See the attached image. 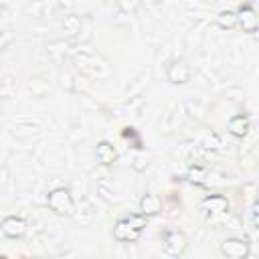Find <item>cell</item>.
<instances>
[{
  "label": "cell",
  "instance_id": "cell-7",
  "mask_svg": "<svg viewBox=\"0 0 259 259\" xmlns=\"http://www.w3.org/2000/svg\"><path fill=\"white\" fill-rule=\"evenodd\" d=\"M237 20H239V26L243 28V32L253 34L259 28V16H257V12H255V8L251 4H241L239 6Z\"/></svg>",
  "mask_w": 259,
  "mask_h": 259
},
{
  "label": "cell",
  "instance_id": "cell-8",
  "mask_svg": "<svg viewBox=\"0 0 259 259\" xmlns=\"http://www.w3.org/2000/svg\"><path fill=\"white\" fill-rule=\"evenodd\" d=\"M229 200L223 196V194H210V196H206L202 202H200V210H202V214H206V217H217V214H225V212H229Z\"/></svg>",
  "mask_w": 259,
  "mask_h": 259
},
{
  "label": "cell",
  "instance_id": "cell-12",
  "mask_svg": "<svg viewBox=\"0 0 259 259\" xmlns=\"http://www.w3.org/2000/svg\"><path fill=\"white\" fill-rule=\"evenodd\" d=\"M214 24L221 28V30H233L235 26H239V20H237V12L233 10H221L214 18Z\"/></svg>",
  "mask_w": 259,
  "mask_h": 259
},
{
  "label": "cell",
  "instance_id": "cell-2",
  "mask_svg": "<svg viewBox=\"0 0 259 259\" xmlns=\"http://www.w3.org/2000/svg\"><path fill=\"white\" fill-rule=\"evenodd\" d=\"M160 237H162V251H164V255H168L172 259H178V257H182L186 253L188 239H186V235L180 229L166 227Z\"/></svg>",
  "mask_w": 259,
  "mask_h": 259
},
{
  "label": "cell",
  "instance_id": "cell-4",
  "mask_svg": "<svg viewBox=\"0 0 259 259\" xmlns=\"http://www.w3.org/2000/svg\"><path fill=\"white\" fill-rule=\"evenodd\" d=\"M221 253L229 259H247L251 255V243L243 237H229L221 243Z\"/></svg>",
  "mask_w": 259,
  "mask_h": 259
},
{
  "label": "cell",
  "instance_id": "cell-16",
  "mask_svg": "<svg viewBox=\"0 0 259 259\" xmlns=\"http://www.w3.org/2000/svg\"><path fill=\"white\" fill-rule=\"evenodd\" d=\"M251 221H253V227H257L259 229V198L253 202V206H251Z\"/></svg>",
  "mask_w": 259,
  "mask_h": 259
},
{
  "label": "cell",
  "instance_id": "cell-14",
  "mask_svg": "<svg viewBox=\"0 0 259 259\" xmlns=\"http://www.w3.org/2000/svg\"><path fill=\"white\" fill-rule=\"evenodd\" d=\"M204 176H206V170L204 168H190V172H188V178H190V182H202L204 180Z\"/></svg>",
  "mask_w": 259,
  "mask_h": 259
},
{
  "label": "cell",
  "instance_id": "cell-3",
  "mask_svg": "<svg viewBox=\"0 0 259 259\" xmlns=\"http://www.w3.org/2000/svg\"><path fill=\"white\" fill-rule=\"evenodd\" d=\"M47 204L53 212L61 217H71L75 212V200L71 196V190L65 186H57L47 194Z\"/></svg>",
  "mask_w": 259,
  "mask_h": 259
},
{
  "label": "cell",
  "instance_id": "cell-11",
  "mask_svg": "<svg viewBox=\"0 0 259 259\" xmlns=\"http://www.w3.org/2000/svg\"><path fill=\"white\" fill-rule=\"evenodd\" d=\"M95 158H97V162H99L101 166H111V164L117 160V152H115V148H113L111 142L101 140V142L95 146Z\"/></svg>",
  "mask_w": 259,
  "mask_h": 259
},
{
  "label": "cell",
  "instance_id": "cell-9",
  "mask_svg": "<svg viewBox=\"0 0 259 259\" xmlns=\"http://www.w3.org/2000/svg\"><path fill=\"white\" fill-rule=\"evenodd\" d=\"M249 130H251V119H249L247 113H237V115H233V117L229 119V123H227V132H229L233 138H237V140H243V138L249 134Z\"/></svg>",
  "mask_w": 259,
  "mask_h": 259
},
{
  "label": "cell",
  "instance_id": "cell-1",
  "mask_svg": "<svg viewBox=\"0 0 259 259\" xmlns=\"http://www.w3.org/2000/svg\"><path fill=\"white\" fill-rule=\"evenodd\" d=\"M148 225V217L142 212H132L115 221L113 225V239L119 243H136Z\"/></svg>",
  "mask_w": 259,
  "mask_h": 259
},
{
  "label": "cell",
  "instance_id": "cell-6",
  "mask_svg": "<svg viewBox=\"0 0 259 259\" xmlns=\"http://www.w3.org/2000/svg\"><path fill=\"white\" fill-rule=\"evenodd\" d=\"M2 235L8 239H22L26 235V219L16 217V214H8L2 219Z\"/></svg>",
  "mask_w": 259,
  "mask_h": 259
},
{
  "label": "cell",
  "instance_id": "cell-13",
  "mask_svg": "<svg viewBox=\"0 0 259 259\" xmlns=\"http://www.w3.org/2000/svg\"><path fill=\"white\" fill-rule=\"evenodd\" d=\"M202 146H204L206 150H217V148L221 146V140H219V136H217L214 132H206L204 138H202Z\"/></svg>",
  "mask_w": 259,
  "mask_h": 259
},
{
  "label": "cell",
  "instance_id": "cell-10",
  "mask_svg": "<svg viewBox=\"0 0 259 259\" xmlns=\"http://www.w3.org/2000/svg\"><path fill=\"white\" fill-rule=\"evenodd\" d=\"M160 210H162V198L158 194H154V192L142 194V198H140V212L142 214H146L150 219V217H156Z\"/></svg>",
  "mask_w": 259,
  "mask_h": 259
},
{
  "label": "cell",
  "instance_id": "cell-15",
  "mask_svg": "<svg viewBox=\"0 0 259 259\" xmlns=\"http://www.w3.org/2000/svg\"><path fill=\"white\" fill-rule=\"evenodd\" d=\"M121 136L125 138V140H130V138H134L136 142H134V148H142V140H140V136L136 134V130L134 127H123V132H121Z\"/></svg>",
  "mask_w": 259,
  "mask_h": 259
},
{
  "label": "cell",
  "instance_id": "cell-5",
  "mask_svg": "<svg viewBox=\"0 0 259 259\" xmlns=\"http://www.w3.org/2000/svg\"><path fill=\"white\" fill-rule=\"evenodd\" d=\"M192 77V69L184 59H172L166 67V79L172 85H184Z\"/></svg>",
  "mask_w": 259,
  "mask_h": 259
}]
</instances>
